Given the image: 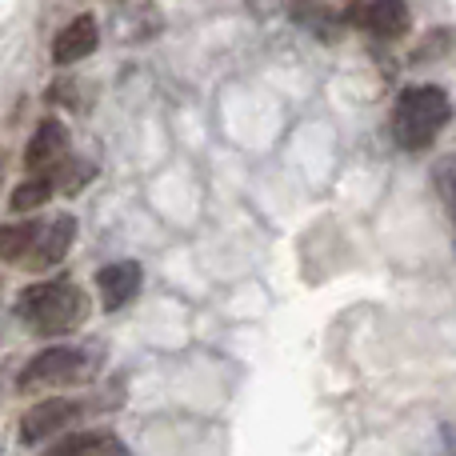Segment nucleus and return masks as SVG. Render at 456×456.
<instances>
[{
	"label": "nucleus",
	"instance_id": "nucleus-1",
	"mask_svg": "<svg viewBox=\"0 0 456 456\" xmlns=\"http://www.w3.org/2000/svg\"><path fill=\"white\" fill-rule=\"evenodd\" d=\"M16 316L37 337H64L88 316V297L72 281H40L16 297Z\"/></svg>",
	"mask_w": 456,
	"mask_h": 456
},
{
	"label": "nucleus",
	"instance_id": "nucleus-2",
	"mask_svg": "<svg viewBox=\"0 0 456 456\" xmlns=\"http://www.w3.org/2000/svg\"><path fill=\"white\" fill-rule=\"evenodd\" d=\"M449 120H452V104L441 85H409L396 96L393 136L404 152H425Z\"/></svg>",
	"mask_w": 456,
	"mask_h": 456
},
{
	"label": "nucleus",
	"instance_id": "nucleus-3",
	"mask_svg": "<svg viewBox=\"0 0 456 456\" xmlns=\"http://www.w3.org/2000/svg\"><path fill=\"white\" fill-rule=\"evenodd\" d=\"M93 372H96V364L85 348L56 345V348H45V353L32 356L16 385H20L24 393H45V388L85 385V380H93Z\"/></svg>",
	"mask_w": 456,
	"mask_h": 456
},
{
	"label": "nucleus",
	"instance_id": "nucleus-4",
	"mask_svg": "<svg viewBox=\"0 0 456 456\" xmlns=\"http://www.w3.org/2000/svg\"><path fill=\"white\" fill-rule=\"evenodd\" d=\"M80 412L85 409H80L77 401H69V396H48V401L32 404V409L24 412V420H20V444L24 449H37V444L69 433V428L80 420Z\"/></svg>",
	"mask_w": 456,
	"mask_h": 456
},
{
	"label": "nucleus",
	"instance_id": "nucleus-5",
	"mask_svg": "<svg viewBox=\"0 0 456 456\" xmlns=\"http://www.w3.org/2000/svg\"><path fill=\"white\" fill-rule=\"evenodd\" d=\"M64 160H69V128H64L56 117L40 120L32 141H28V149H24V168H28V173L53 176Z\"/></svg>",
	"mask_w": 456,
	"mask_h": 456
},
{
	"label": "nucleus",
	"instance_id": "nucleus-6",
	"mask_svg": "<svg viewBox=\"0 0 456 456\" xmlns=\"http://www.w3.org/2000/svg\"><path fill=\"white\" fill-rule=\"evenodd\" d=\"M141 284H144V273L136 260H117V265H104L101 273H96V292H101V305L109 308V313H117L128 300H136Z\"/></svg>",
	"mask_w": 456,
	"mask_h": 456
},
{
	"label": "nucleus",
	"instance_id": "nucleus-7",
	"mask_svg": "<svg viewBox=\"0 0 456 456\" xmlns=\"http://www.w3.org/2000/svg\"><path fill=\"white\" fill-rule=\"evenodd\" d=\"M72 240H77V221H72L69 213H61V216H56V221L40 224L37 248L28 252V268H32V273H45V268L61 265V260L69 256Z\"/></svg>",
	"mask_w": 456,
	"mask_h": 456
},
{
	"label": "nucleus",
	"instance_id": "nucleus-8",
	"mask_svg": "<svg viewBox=\"0 0 456 456\" xmlns=\"http://www.w3.org/2000/svg\"><path fill=\"white\" fill-rule=\"evenodd\" d=\"M96 45H101V28H96V20L93 16H77L72 24H64V28L56 32L53 61L56 64H77V61H85V56H93Z\"/></svg>",
	"mask_w": 456,
	"mask_h": 456
},
{
	"label": "nucleus",
	"instance_id": "nucleus-9",
	"mask_svg": "<svg viewBox=\"0 0 456 456\" xmlns=\"http://www.w3.org/2000/svg\"><path fill=\"white\" fill-rule=\"evenodd\" d=\"M361 24L372 32L377 40H401L409 32L412 16L404 0H369L361 12Z\"/></svg>",
	"mask_w": 456,
	"mask_h": 456
},
{
	"label": "nucleus",
	"instance_id": "nucleus-10",
	"mask_svg": "<svg viewBox=\"0 0 456 456\" xmlns=\"http://www.w3.org/2000/svg\"><path fill=\"white\" fill-rule=\"evenodd\" d=\"M56 456H120L128 452V444L112 433H61L53 441Z\"/></svg>",
	"mask_w": 456,
	"mask_h": 456
},
{
	"label": "nucleus",
	"instance_id": "nucleus-11",
	"mask_svg": "<svg viewBox=\"0 0 456 456\" xmlns=\"http://www.w3.org/2000/svg\"><path fill=\"white\" fill-rule=\"evenodd\" d=\"M40 224L37 221H20V224H0V260L16 265V260H28V252L37 248Z\"/></svg>",
	"mask_w": 456,
	"mask_h": 456
},
{
	"label": "nucleus",
	"instance_id": "nucleus-12",
	"mask_svg": "<svg viewBox=\"0 0 456 456\" xmlns=\"http://www.w3.org/2000/svg\"><path fill=\"white\" fill-rule=\"evenodd\" d=\"M56 181L45 173H28V181L16 184L12 189V213H32V208L48 205V197H53Z\"/></svg>",
	"mask_w": 456,
	"mask_h": 456
},
{
	"label": "nucleus",
	"instance_id": "nucleus-13",
	"mask_svg": "<svg viewBox=\"0 0 456 456\" xmlns=\"http://www.w3.org/2000/svg\"><path fill=\"white\" fill-rule=\"evenodd\" d=\"M433 184H436V197H441L444 213H449V221H452V228H456V152H449V157L436 160Z\"/></svg>",
	"mask_w": 456,
	"mask_h": 456
},
{
	"label": "nucleus",
	"instance_id": "nucleus-14",
	"mask_svg": "<svg viewBox=\"0 0 456 456\" xmlns=\"http://www.w3.org/2000/svg\"><path fill=\"white\" fill-rule=\"evenodd\" d=\"M53 181L61 192H77L80 184L93 181V165H85V160H64V165L53 173Z\"/></svg>",
	"mask_w": 456,
	"mask_h": 456
},
{
	"label": "nucleus",
	"instance_id": "nucleus-15",
	"mask_svg": "<svg viewBox=\"0 0 456 456\" xmlns=\"http://www.w3.org/2000/svg\"><path fill=\"white\" fill-rule=\"evenodd\" d=\"M292 8H297L292 16H297L305 28L321 32V37H332V28H324V20H332V12L324 4H313V0H292Z\"/></svg>",
	"mask_w": 456,
	"mask_h": 456
}]
</instances>
